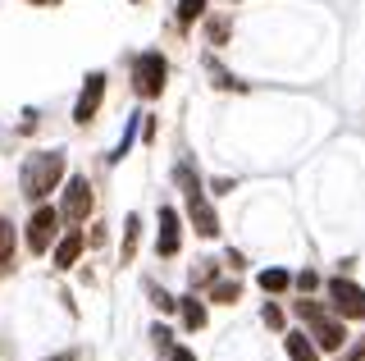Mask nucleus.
<instances>
[{
	"label": "nucleus",
	"mask_w": 365,
	"mask_h": 361,
	"mask_svg": "<svg viewBox=\"0 0 365 361\" xmlns=\"http://www.w3.org/2000/svg\"><path fill=\"white\" fill-rule=\"evenodd\" d=\"M101 96H106V73H87L83 92H78V106H73V119H78V123L96 119V110H101Z\"/></svg>",
	"instance_id": "obj_8"
},
{
	"label": "nucleus",
	"mask_w": 365,
	"mask_h": 361,
	"mask_svg": "<svg viewBox=\"0 0 365 361\" xmlns=\"http://www.w3.org/2000/svg\"><path fill=\"white\" fill-rule=\"evenodd\" d=\"M123 224H128V229H123V261H133V252H137V233H142V220L128 215Z\"/></svg>",
	"instance_id": "obj_15"
},
{
	"label": "nucleus",
	"mask_w": 365,
	"mask_h": 361,
	"mask_svg": "<svg viewBox=\"0 0 365 361\" xmlns=\"http://www.w3.org/2000/svg\"><path fill=\"white\" fill-rule=\"evenodd\" d=\"M41 361H78V352L68 347V352H55V357H41Z\"/></svg>",
	"instance_id": "obj_28"
},
{
	"label": "nucleus",
	"mask_w": 365,
	"mask_h": 361,
	"mask_svg": "<svg viewBox=\"0 0 365 361\" xmlns=\"http://www.w3.org/2000/svg\"><path fill=\"white\" fill-rule=\"evenodd\" d=\"M151 334H155V352H160V357H169V352H174V334H169L165 325H155Z\"/></svg>",
	"instance_id": "obj_20"
},
{
	"label": "nucleus",
	"mask_w": 365,
	"mask_h": 361,
	"mask_svg": "<svg viewBox=\"0 0 365 361\" xmlns=\"http://www.w3.org/2000/svg\"><path fill=\"white\" fill-rule=\"evenodd\" d=\"M224 265H228V270H242L247 261H242V252H228V256H224Z\"/></svg>",
	"instance_id": "obj_27"
},
{
	"label": "nucleus",
	"mask_w": 365,
	"mask_h": 361,
	"mask_svg": "<svg viewBox=\"0 0 365 361\" xmlns=\"http://www.w3.org/2000/svg\"><path fill=\"white\" fill-rule=\"evenodd\" d=\"M14 256V224L0 215V261H9Z\"/></svg>",
	"instance_id": "obj_17"
},
{
	"label": "nucleus",
	"mask_w": 365,
	"mask_h": 361,
	"mask_svg": "<svg viewBox=\"0 0 365 361\" xmlns=\"http://www.w3.org/2000/svg\"><path fill=\"white\" fill-rule=\"evenodd\" d=\"M165 83H169V60L160 51H142L133 60V92L142 101H155L165 92Z\"/></svg>",
	"instance_id": "obj_2"
},
{
	"label": "nucleus",
	"mask_w": 365,
	"mask_h": 361,
	"mask_svg": "<svg viewBox=\"0 0 365 361\" xmlns=\"http://www.w3.org/2000/svg\"><path fill=\"white\" fill-rule=\"evenodd\" d=\"M260 288L265 293H288V288H297V279L288 270H260Z\"/></svg>",
	"instance_id": "obj_12"
},
{
	"label": "nucleus",
	"mask_w": 365,
	"mask_h": 361,
	"mask_svg": "<svg viewBox=\"0 0 365 361\" xmlns=\"http://www.w3.org/2000/svg\"><path fill=\"white\" fill-rule=\"evenodd\" d=\"M205 69H210V78H215V87H224V92H228V87H233V92H242V83H237V78L228 73L224 64L215 60V55H205Z\"/></svg>",
	"instance_id": "obj_13"
},
{
	"label": "nucleus",
	"mask_w": 365,
	"mask_h": 361,
	"mask_svg": "<svg viewBox=\"0 0 365 361\" xmlns=\"http://www.w3.org/2000/svg\"><path fill=\"white\" fill-rule=\"evenodd\" d=\"M324 293H329L334 315H342V320H365V288L361 284H351L347 275H338V279L324 284Z\"/></svg>",
	"instance_id": "obj_3"
},
{
	"label": "nucleus",
	"mask_w": 365,
	"mask_h": 361,
	"mask_svg": "<svg viewBox=\"0 0 365 361\" xmlns=\"http://www.w3.org/2000/svg\"><path fill=\"white\" fill-rule=\"evenodd\" d=\"M288 361H319V343L306 334H288Z\"/></svg>",
	"instance_id": "obj_11"
},
{
	"label": "nucleus",
	"mask_w": 365,
	"mask_h": 361,
	"mask_svg": "<svg viewBox=\"0 0 365 361\" xmlns=\"http://www.w3.org/2000/svg\"><path fill=\"white\" fill-rule=\"evenodd\" d=\"M297 288H302V293L319 288V275H315V270H302V275H297Z\"/></svg>",
	"instance_id": "obj_23"
},
{
	"label": "nucleus",
	"mask_w": 365,
	"mask_h": 361,
	"mask_svg": "<svg viewBox=\"0 0 365 361\" xmlns=\"http://www.w3.org/2000/svg\"><path fill=\"white\" fill-rule=\"evenodd\" d=\"M228 32H233V24H228V19H210V24H205V37H210L215 46H224Z\"/></svg>",
	"instance_id": "obj_18"
},
{
	"label": "nucleus",
	"mask_w": 365,
	"mask_h": 361,
	"mask_svg": "<svg viewBox=\"0 0 365 361\" xmlns=\"http://www.w3.org/2000/svg\"><path fill=\"white\" fill-rule=\"evenodd\" d=\"M60 215H64L60 206H37L32 210V220H28V252L32 256L51 252V238H55V229H60Z\"/></svg>",
	"instance_id": "obj_4"
},
{
	"label": "nucleus",
	"mask_w": 365,
	"mask_h": 361,
	"mask_svg": "<svg viewBox=\"0 0 365 361\" xmlns=\"http://www.w3.org/2000/svg\"><path fill=\"white\" fill-rule=\"evenodd\" d=\"M64 178V151H32L28 161H23V174H19V188H23V197L28 201H46V193H51L55 183Z\"/></svg>",
	"instance_id": "obj_1"
},
{
	"label": "nucleus",
	"mask_w": 365,
	"mask_h": 361,
	"mask_svg": "<svg viewBox=\"0 0 365 361\" xmlns=\"http://www.w3.org/2000/svg\"><path fill=\"white\" fill-rule=\"evenodd\" d=\"M338 361H365V338H361V343H351V347H347V352H342Z\"/></svg>",
	"instance_id": "obj_25"
},
{
	"label": "nucleus",
	"mask_w": 365,
	"mask_h": 361,
	"mask_svg": "<svg viewBox=\"0 0 365 361\" xmlns=\"http://www.w3.org/2000/svg\"><path fill=\"white\" fill-rule=\"evenodd\" d=\"M182 325H187V330H201L205 325V307L197 298H182Z\"/></svg>",
	"instance_id": "obj_14"
},
{
	"label": "nucleus",
	"mask_w": 365,
	"mask_h": 361,
	"mask_svg": "<svg viewBox=\"0 0 365 361\" xmlns=\"http://www.w3.org/2000/svg\"><path fill=\"white\" fill-rule=\"evenodd\" d=\"M60 210H64V220H73V224H83V220L91 215V183H87V174H73V178L64 183Z\"/></svg>",
	"instance_id": "obj_5"
},
{
	"label": "nucleus",
	"mask_w": 365,
	"mask_h": 361,
	"mask_svg": "<svg viewBox=\"0 0 365 361\" xmlns=\"http://www.w3.org/2000/svg\"><path fill=\"white\" fill-rule=\"evenodd\" d=\"M178 247H182V224H178V210H174V206H160L155 252H160V256H178Z\"/></svg>",
	"instance_id": "obj_7"
},
{
	"label": "nucleus",
	"mask_w": 365,
	"mask_h": 361,
	"mask_svg": "<svg viewBox=\"0 0 365 361\" xmlns=\"http://www.w3.org/2000/svg\"><path fill=\"white\" fill-rule=\"evenodd\" d=\"M28 5H60V0H28Z\"/></svg>",
	"instance_id": "obj_29"
},
{
	"label": "nucleus",
	"mask_w": 365,
	"mask_h": 361,
	"mask_svg": "<svg viewBox=\"0 0 365 361\" xmlns=\"http://www.w3.org/2000/svg\"><path fill=\"white\" fill-rule=\"evenodd\" d=\"M311 330H315V343L324 347V352H342V347H347V320H342V315H319V320H311Z\"/></svg>",
	"instance_id": "obj_6"
},
{
	"label": "nucleus",
	"mask_w": 365,
	"mask_h": 361,
	"mask_svg": "<svg viewBox=\"0 0 365 361\" xmlns=\"http://www.w3.org/2000/svg\"><path fill=\"white\" fill-rule=\"evenodd\" d=\"M260 320H265L269 330H283V311L274 307V302H265V311H260Z\"/></svg>",
	"instance_id": "obj_22"
},
{
	"label": "nucleus",
	"mask_w": 365,
	"mask_h": 361,
	"mask_svg": "<svg viewBox=\"0 0 365 361\" xmlns=\"http://www.w3.org/2000/svg\"><path fill=\"white\" fill-rule=\"evenodd\" d=\"M201 14H205V0H182V5H178V24H182V28L197 24Z\"/></svg>",
	"instance_id": "obj_16"
},
{
	"label": "nucleus",
	"mask_w": 365,
	"mask_h": 361,
	"mask_svg": "<svg viewBox=\"0 0 365 361\" xmlns=\"http://www.w3.org/2000/svg\"><path fill=\"white\" fill-rule=\"evenodd\" d=\"M210 298L224 302V307H233V302L242 298V288H237V284H210Z\"/></svg>",
	"instance_id": "obj_19"
},
{
	"label": "nucleus",
	"mask_w": 365,
	"mask_h": 361,
	"mask_svg": "<svg viewBox=\"0 0 365 361\" xmlns=\"http://www.w3.org/2000/svg\"><path fill=\"white\" fill-rule=\"evenodd\" d=\"M169 361H197V352H192V347H174V352H169Z\"/></svg>",
	"instance_id": "obj_26"
},
{
	"label": "nucleus",
	"mask_w": 365,
	"mask_h": 361,
	"mask_svg": "<svg viewBox=\"0 0 365 361\" xmlns=\"http://www.w3.org/2000/svg\"><path fill=\"white\" fill-rule=\"evenodd\" d=\"M151 302H155L160 311H174V307H182V302H178V298H169L165 288H151Z\"/></svg>",
	"instance_id": "obj_21"
},
{
	"label": "nucleus",
	"mask_w": 365,
	"mask_h": 361,
	"mask_svg": "<svg viewBox=\"0 0 365 361\" xmlns=\"http://www.w3.org/2000/svg\"><path fill=\"white\" fill-rule=\"evenodd\" d=\"M78 252H83V229H68L64 238L55 243V265H60V270H68V265L78 261Z\"/></svg>",
	"instance_id": "obj_10"
},
{
	"label": "nucleus",
	"mask_w": 365,
	"mask_h": 361,
	"mask_svg": "<svg viewBox=\"0 0 365 361\" xmlns=\"http://www.w3.org/2000/svg\"><path fill=\"white\" fill-rule=\"evenodd\" d=\"M187 220L197 224L201 238H215V233H220V215H215V206L205 201L201 188H197V193H187Z\"/></svg>",
	"instance_id": "obj_9"
},
{
	"label": "nucleus",
	"mask_w": 365,
	"mask_h": 361,
	"mask_svg": "<svg viewBox=\"0 0 365 361\" xmlns=\"http://www.w3.org/2000/svg\"><path fill=\"white\" fill-rule=\"evenodd\" d=\"M210 279H215V265H197V270H192V288H197V284H210Z\"/></svg>",
	"instance_id": "obj_24"
}]
</instances>
